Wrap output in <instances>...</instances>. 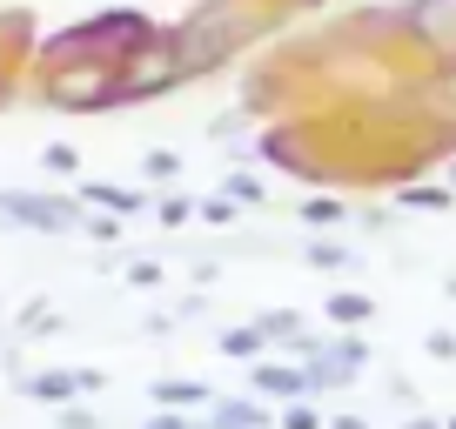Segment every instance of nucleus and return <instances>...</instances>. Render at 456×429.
<instances>
[{"label": "nucleus", "mask_w": 456, "mask_h": 429, "mask_svg": "<svg viewBox=\"0 0 456 429\" xmlns=\"http://www.w3.org/2000/svg\"><path fill=\"white\" fill-rule=\"evenodd\" d=\"M0 214L20 222V229H41V235L81 229V208H74V201H54V195H0Z\"/></svg>", "instance_id": "obj_1"}, {"label": "nucleus", "mask_w": 456, "mask_h": 429, "mask_svg": "<svg viewBox=\"0 0 456 429\" xmlns=\"http://www.w3.org/2000/svg\"><path fill=\"white\" fill-rule=\"evenodd\" d=\"M121 94V81H114L108 68H74V74H54V87H47V101L54 108H101V101Z\"/></svg>", "instance_id": "obj_2"}, {"label": "nucleus", "mask_w": 456, "mask_h": 429, "mask_svg": "<svg viewBox=\"0 0 456 429\" xmlns=\"http://www.w3.org/2000/svg\"><path fill=\"white\" fill-rule=\"evenodd\" d=\"M94 389H101L94 369H47V376H34V383H28V396L34 402H61V409H68L74 396H94Z\"/></svg>", "instance_id": "obj_3"}, {"label": "nucleus", "mask_w": 456, "mask_h": 429, "mask_svg": "<svg viewBox=\"0 0 456 429\" xmlns=\"http://www.w3.org/2000/svg\"><path fill=\"white\" fill-rule=\"evenodd\" d=\"M256 389H262V396H282V402H302V396L315 389V376H309V369H289V362H262V369H256Z\"/></svg>", "instance_id": "obj_4"}, {"label": "nucleus", "mask_w": 456, "mask_h": 429, "mask_svg": "<svg viewBox=\"0 0 456 429\" xmlns=\"http://www.w3.org/2000/svg\"><path fill=\"white\" fill-rule=\"evenodd\" d=\"M215 429H269V409H262V402H235V396H222L215 402Z\"/></svg>", "instance_id": "obj_5"}, {"label": "nucleus", "mask_w": 456, "mask_h": 429, "mask_svg": "<svg viewBox=\"0 0 456 429\" xmlns=\"http://www.w3.org/2000/svg\"><path fill=\"white\" fill-rule=\"evenodd\" d=\"M370 309L376 302L356 295V288H336V295H329V322H370Z\"/></svg>", "instance_id": "obj_6"}, {"label": "nucleus", "mask_w": 456, "mask_h": 429, "mask_svg": "<svg viewBox=\"0 0 456 429\" xmlns=\"http://www.w3.org/2000/svg\"><path fill=\"white\" fill-rule=\"evenodd\" d=\"M155 396L168 402V409H195V402H208V389L201 383H155Z\"/></svg>", "instance_id": "obj_7"}, {"label": "nucleus", "mask_w": 456, "mask_h": 429, "mask_svg": "<svg viewBox=\"0 0 456 429\" xmlns=\"http://www.w3.org/2000/svg\"><path fill=\"white\" fill-rule=\"evenodd\" d=\"M87 201H101V208H142V195H134V188H114V182H94V188H87Z\"/></svg>", "instance_id": "obj_8"}, {"label": "nucleus", "mask_w": 456, "mask_h": 429, "mask_svg": "<svg viewBox=\"0 0 456 429\" xmlns=\"http://www.w3.org/2000/svg\"><path fill=\"white\" fill-rule=\"evenodd\" d=\"M256 329H262V343H296V315H289V309H275V315H262Z\"/></svg>", "instance_id": "obj_9"}, {"label": "nucleus", "mask_w": 456, "mask_h": 429, "mask_svg": "<svg viewBox=\"0 0 456 429\" xmlns=\"http://www.w3.org/2000/svg\"><path fill=\"white\" fill-rule=\"evenodd\" d=\"M262 329H222V356H256Z\"/></svg>", "instance_id": "obj_10"}, {"label": "nucleus", "mask_w": 456, "mask_h": 429, "mask_svg": "<svg viewBox=\"0 0 456 429\" xmlns=\"http://www.w3.org/2000/svg\"><path fill=\"white\" fill-rule=\"evenodd\" d=\"M302 222H309V229H336V222H342V201H309V208H302Z\"/></svg>", "instance_id": "obj_11"}, {"label": "nucleus", "mask_w": 456, "mask_h": 429, "mask_svg": "<svg viewBox=\"0 0 456 429\" xmlns=\"http://www.w3.org/2000/svg\"><path fill=\"white\" fill-rule=\"evenodd\" d=\"M309 262H315V269H349V248H336V242H309Z\"/></svg>", "instance_id": "obj_12"}, {"label": "nucleus", "mask_w": 456, "mask_h": 429, "mask_svg": "<svg viewBox=\"0 0 456 429\" xmlns=\"http://www.w3.org/2000/svg\"><path fill=\"white\" fill-rule=\"evenodd\" d=\"M41 161H47V174H74V168H81V155H74L68 142H54V148H47Z\"/></svg>", "instance_id": "obj_13"}, {"label": "nucleus", "mask_w": 456, "mask_h": 429, "mask_svg": "<svg viewBox=\"0 0 456 429\" xmlns=\"http://www.w3.org/2000/svg\"><path fill=\"white\" fill-rule=\"evenodd\" d=\"M188 214H201V208H195V201H182V195H168V201H161V229H182Z\"/></svg>", "instance_id": "obj_14"}, {"label": "nucleus", "mask_w": 456, "mask_h": 429, "mask_svg": "<svg viewBox=\"0 0 456 429\" xmlns=\"http://www.w3.org/2000/svg\"><path fill=\"white\" fill-rule=\"evenodd\" d=\"M403 201H410V208H450V188H410Z\"/></svg>", "instance_id": "obj_15"}, {"label": "nucleus", "mask_w": 456, "mask_h": 429, "mask_svg": "<svg viewBox=\"0 0 456 429\" xmlns=\"http://www.w3.org/2000/svg\"><path fill=\"white\" fill-rule=\"evenodd\" d=\"M201 222H215V229H228V222H235V201H228V195H215L208 208H201Z\"/></svg>", "instance_id": "obj_16"}, {"label": "nucleus", "mask_w": 456, "mask_h": 429, "mask_svg": "<svg viewBox=\"0 0 456 429\" xmlns=\"http://www.w3.org/2000/svg\"><path fill=\"white\" fill-rule=\"evenodd\" d=\"M175 168H182V155H168V148H155V155H148V174H155V182H168Z\"/></svg>", "instance_id": "obj_17"}, {"label": "nucleus", "mask_w": 456, "mask_h": 429, "mask_svg": "<svg viewBox=\"0 0 456 429\" xmlns=\"http://www.w3.org/2000/svg\"><path fill=\"white\" fill-rule=\"evenodd\" d=\"M282 429H322V423H315V409H309V402H289V416H282Z\"/></svg>", "instance_id": "obj_18"}, {"label": "nucleus", "mask_w": 456, "mask_h": 429, "mask_svg": "<svg viewBox=\"0 0 456 429\" xmlns=\"http://www.w3.org/2000/svg\"><path fill=\"white\" fill-rule=\"evenodd\" d=\"M262 182H248V174H228V201H256Z\"/></svg>", "instance_id": "obj_19"}, {"label": "nucleus", "mask_w": 456, "mask_h": 429, "mask_svg": "<svg viewBox=\"0 0 456 429\" xmlns=\"http://www.w3.org/2000/svg\"><path fill=\"white\" fill-rule=\"evenodd\" d=\"M61 429H101V423H94V409H74L68 402V409H61Z\"/></svg>", "instance_id": "obj_20"}, {"label": "nucleus", "mask_w": 456, "mask_h": 429, "mask_svg": "<svg viewBox=\"0 0 456 429\" xmlns=\"http://www.w3.org/2000/svg\"><path fill=\"white\" fill-rule=\"evenodd\" d=\"M161 282V262H134V288H155Z\"/></svg>", "instance_id": "obj_21"}, {"label": "nucleus", "mask_w": 456, "mask_h": 429, "mask_svg": "<svg viewBox=\"0 0 456 429\" xmlns=\"http://www.w3.org/2000/svg\"><path fill=\"white\" fill-rule=\"evenodd\" d=\"M148 429H195V423H188V416H155Z\"/></svg>", "instance_id": "obj_22"}, {"label": "nucleus", "mask_w": 456, "mask_h": 429, "mask_svg": "<svg viewBox=\"0 0 456 429\" xmlns=\"http://www.w3.org/2000/svg\"><path fill=\"white\" fill-rule=\"evenodd\" d=\"M322 429H370L362 416H336V423H322Z\"/></svg>", "instance_id": "obj_23"}, {"label": "nucleus", "mask_w": 456, "mask_h": 429, "mask_svg": "<svg viewBox=\"0 0 456 429\" xmlns=\"http://www.w3.org/2000/svg\"><path fill=\"white\" fill-rule=\"evenodd\" d=\"M403 429H436V423H423V416H416V423H403Z\"/></svg>", "instance_id": "obj_24"}, {"label": "nucleus", "mask_w": 456, "mask_h": 429, "mask_svg": "<svg viewBox=\"0 0 456 429\" xmlns=\"http://www.w3.org/2000/svg\"><path fill=\"white\" fill-rule=\"evenodd\" d=\"M450 429H456V416H450Z\"/></svg>", "instance_id": "obj_25"}]
</instances>
